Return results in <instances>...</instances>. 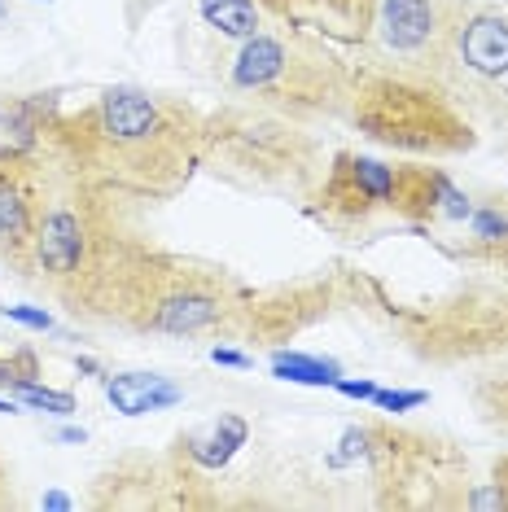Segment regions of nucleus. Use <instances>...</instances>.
Wrapping results in <instances>:
<instances>
[{"instance_id":"nucleus-1","label":"nucleus","mask_w":508,"mask_h":512,"mask_svg":"<svg viewBox=\"0 0 508 512\" xmlns=\"http://www.w3.org/2000/svg\"><path fill=\"white\" fill-rule=\"evenodd\" d=\"M88 136L84 145L123 176L136 180H158L163 171H180L184 154V132L171 123V114L154 97L136 88H110L88 114Z\"/></svg>"},{"instance_id":"nucleus-2","label":"nucleus","mask_w":508,"mask_h":512,"mask_svg":"<svg viewBox=\"0 0 508 512\" xmlns=\"http://www.w3.org/2000/svg\"><path fill=\"white\" fill-rule=\"evenodd\" d=\"M360 123L368 127V136L390 145H408V149H456L460 141H469L460 132V123H452L430 92H417L408 84H381L364 97Z\"/></svg>"},{"instance_id":"nucleus-3","label":"nucleus","mask_w":508,"mask_h":512,"mask_svg":"<svg viewBox=\"0 0 508 512\" xmlns=\"http://www.w3.org/2000/svg\"><path fill=\"white\" fill-rule=\"evenodd\" d=\"M132 281L149 289V294H141V302H136V324H141V329L184 337V333L211 329V324H219L228 311L224 294L211 289L206 281H198V276L171 272L163 281H154L149 272H136Z\"/></svg>"},{"instance_id":"nucleus-4","label":"nucleus","mask_w":508,"mask_h":512,"mask_svg":"<svg viewBox=\"0 0 508 512\" xmlns=\"http://www.w3.org/2000/svg\"><path fill=\"white\" fill-rule=\"evenodd\" d=\"M443 57L473 79L500 84V79L508 75V9L452 5Z\"/></svg>"},{"instance_id":"nucleus-5","label":"nucleus","mask_w":508,"mask_h":512,"mask_svg":"<svg viewBox=\"0 0 508 512\" xmlns=\"http://www.w3.org/2000/svg\"><path fill=\"white\" fill-rule=\"evenodd\" d=\"M27 263L36 276H49L53 285H75L79 276H88L92 263V224L84 211H75L71 202H57L49 211H40L36 232L27 241Z\"/></svg>"},{"instance_id":"nucleus-6","label":"nucleus","mask_w":508,"mask_h":512,"mask_svg":"<svg viewBox=\"0 0 508 512\" xmlns=\"http://www.w3.org/2000/svg\"><path fill=\"white\" fill-rule=\"evenodd\" d=\"M447 18L452 5L443 0H377V40L399 57H421L438 49L443 53L447 40Z\"/></svg>"},{"instance_id":"nucleus-7","label":"nucleus","mask_w":508,"mask_h":512,"mask_svg":"<svg viewBox=\"0 0 508 512\" xmlns=\"http://www.w3.org/2000/svg\"><path fill=\"white\" fill-rule=\"evenodd\" d=\"M36 189L22 176L18 154H0V246L27 254V241L36 232Z\"/></svg>"},{"instance_id":"nucleus-8","label":"nucleus","mask_w":508,"mask_h":512,"mask_svg":"<svg viewBox=\"0 0 508 512\" xmlns=\"http://www.w3.org/2000/svg\"><path fill=\"white\" fill-rule=\"evenodd\" d=\"M298 57L290 53V44L276 40V36H250L241 40V49L233 57V66H228V79H233V88L241 92H268L276 84H285L294 71Z\"/></svg>"},{"instance_id":"nucleus-9","label":"nucleus","mask_w":508,"mask_h":512,"mask_svg":"<svg viewBox=\"0 0 508 512\" xmlns=\"http://www.w3.org/2000/svg\"><path fill=\"white\" fill-rule=\"evenodd\" d=\"M106 399L123 416H145V412L176 407L184 399V390L176 381L158 377V372H119V377H106Z\"/></svg>"},{"instance_id":"nucleus-10","label":"nucleus","mask_w":508,"mask_h":512,"mask_svg":"<svg viewBox=\"0 0 508 512\" xmlns=\"http://www.w3.org/2000/svg\"><path fill=\"white\" fill-rule=\"evenodd\" d=\"M246 438H250V425L241 421V416H219L215 425H206V429H198V434L180 438V447H184V456L198 464V469H224V464L246 447Z\"/></svg>"},{"instance_id":"nucleus-11","label":"nucleus","mask_w":508,"mask_h":512,"mask_svg":"<svg viewBox=\"0 0 508 512\" xmlns=\"http://www.w3.org/2000/svg\"><path fill=\"white\" fill-rule=\"evenodd\" d=\"M198 14L206 27H215L228 40L259 36V5L254 0H198Z\"/></svg>"},{"instance_id":"nucleus-12","label":"nucleus","mask_w":508,"mask_h":512,"mask_svg":"<svg viewBox=\"0 0 508 512\" xmlns=\"http://www.w3.org/2000/svg\"><path fill=\"white\" fill-rule=\"evenodd\" d=\"M342 176L351 180V197H355V202H390V206H395L399 171L381 167V162H373V158H342Z\"/></svg>"},{"instance_id":"nucleus-13","label":"nucleus","mask_w":508,"mask_h":512,"mask_svg":"<svg viewBox=\"0 0 508 512\" xmlns=\"http://www.w3.org/2000/svg\"><path fill=\"white\" fill-rule=\"evenodd\" d=\"M272 372L281 381H294V386H333L338 381V364L333 359H316L303 351H276Z\"/></svg>"},{"instance_id":"nucleus-14","label":"nucleus","mask_w":508,"mask_h":512,"mask_svg":"<svg viewBox=\"0 0 508 512\" xmlns=\"http://www.w3.org/2000/svg\"><path fill=\"white\" fill-rule=\"evenodd\" d=\"M272 9H281V14H325V18H351V22H364L377 14V0H268Z\"/></svg>"},{"instance_id":"nucleus-15","label":"nucleus","mask_w":508,"mask_h":512,"mask_svg":"<svg viewBox=\"0 0 508 512\" xmlns=\"http://www.w3.org/2000/svg\"><path fill=\"white\" fill-rule=\"evenodd\" d=\"M9 394L22 399L27 407H36V412H53V416H71L75 412V394L49 390V386H40V381H18V386H9Z\"/></svg>"},{"instance_id":"nucleus-16","label":"nucleus","mask_w":508,"mask_h":512,"mask_svg":"<svg viewBox=\"0 0 508 512\" xmlns=\"http://www.w3.org/2000/svg\"><path fill=\"white\" fill-rule=\"evenodd\" d=\"M40 377V359L36 351H18L9 359H0V386H18V381H36Z\"/></svg>"},{"instance_id":"nucleus-17","label":"nucleus","mask_w":508,"mask_h":512,"mask_svg":"<svg viewBox=\"0 0 508 512\" xmlns=\"http://www.w3.org/2000/svg\"><path fill=\"white\" fill-rule=\"evenodd\" d=\"M373 403L381 412H412V407L425 403V390H377Z\"/></svg>"},{"instance_id":"nucleus-18","label":"nucleus","mask_w":508,"mask_h":512,"mask_svg":"<svg viewBox=\"0 0 508 512\" xmlns=\"http://www.w3.org/2000/svg\"><path fill=\"white\" fill-rule=\"evenodd\" d=\"M438 211L452 215V219H469V215H473V206H469V197L460 193V189H452L447 180H438Z\"/></svg>"},{"instance_id":"nucleus-19","label":"nucleus","mask_w":508,"mask_h":512,"mask_svg":"<svg viewBox=\"0 0 508 512\" xmlns=\"http://www.w3.org/2000/svg\"><path fill=\"white\" fill-rule=\"evenodd\" d=\"M473 232H478L482 241H504L508 237V219L500 211H473Z\"/></svg>"},{"instance_id":"nucleus-20","label":"nucleus","mask_w":508,"mask_h":512,"mask_svg":"<svg viewBox=\"0 0 508 512\" xmlns=\"http://www.w3.org/2000/svg\"><path fill=\"white\" fill-rule=\"evenodd\" d=\"M5 316L14 324H22V329H36V333L53 329V316H49V311H40V307H5Z\"/></svg>"},{"instance_id":"nucleus-21","label":"nucleus","mask_w":508,"mask_h":512,"mask_svg":"<svg viewBox=\"0 0 508 512\" xmlns=\"http://www.w3.org/2000/svg\"><path fill=\"white\" fill-rule=\"evenodd\" d=\"M333 390H338V394H346V399H373V394H377V386H373V381H333Z\"/></svg>"},{"instance_id":"nucleus-22","label":"nucleus","mask_w":508,"mask_h":512,"mask_svg":"<svg viewBox=\"0 0 508 512\" xmlns=\"http://www.w3.org/2000/svg\"><path fill=\"white\" fill-rule=\"evenodd\" d=\"M211 359H215V364H224V368H250V364H254L250 355H241V351H228V346H215V351H211Z\"/></svg>"},{"instance_id":"nucleus-23","label":"nucleus","mask_w":508,"mask_h":512,"mask_svg":"<svg viewBox=\"0 0 508 512\" xmlns=\"http://www.w3.org/2000/svg\"><path fill=\"white\" fill-rule=\"evenodd\" d=\"M40 504H44V508H75V499H71V495H62V491H49V495L40 499Z\"/></svg>"},{"instance_id":"nucleus-24","label":"nucleus","mask_w":508,"mask_h":512,"mask_svg":"<svg viewBox=\"0 0 508 512\" xmlns=\"http://www.w3.org/2000/svg\"><path fill=\"white\" fill-rule=\"evenodd\" d=\"M57 438H62V442H84L88 434L79 425H62V429H57Z\"/></svg>"},{"instance_id":"nucleus-25","label":"nucleus","mask_w":508,"mask_h":512,"mask_svg":"<svg viewBox=\"0 0 508 512\" xmlns=\"http://www.w3.org/2000/svg\"><path fill=\"white\" fill-rule=\"evenodd\" d=\"M500 106H504V110H508V75H504V79H500Z\"/></svg>"},{"instance_id":"nucleus-26","label":"nucleus","mask_w":508,"mask_h":512,"mask_svg":"<svg viewBox=\"0 0 508 512\" xmlns=\"http://www.w3.org/2000/svg\"><path fill=\"white\" fill-rule=\"evenodd\" d=\"M0 412H18V403H14V394H9V399H0Z\"/></svg>"},{"instance_id":"nucleus-27","label":"nucleus","mask_w":508,"mask_h":512,"mask_svg":"<svg viewBox=\"0 0 508 512\" xmlns=\"http://www.w3.org/2000/svg\"><path fill=\"white\" fill-rule=\"evenodd\" d=\"M504 473H508V460H504ZM504 486H508V482H504ZM500 495H504V508H508V491H500Z\"/></svg>"},{"instance_id":"nucleus-28","label":"nucleus","mask_w":508,"mask_h":512,"mask_svg":"<svg viewBox=\"0 0 508 512\" xmlns=\"http://www.w3.org/2000/svg\"><path fill=\"white\" fill-rule=\"evenodd\" d=\"M0 18H5V5H0Z\"/></svg>"}]
</instances>
